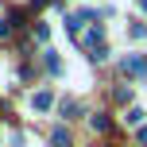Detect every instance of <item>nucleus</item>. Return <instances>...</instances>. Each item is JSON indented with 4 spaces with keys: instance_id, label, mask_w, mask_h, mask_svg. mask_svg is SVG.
Here are the masks:
<instances>
[{
    "instance_id": "f257e3e1",
    "label": "nucleus",
    "mask_w": 147,
    "mask_h": 147,
    "mask_svg": "<svg viewBox=\"0 0 147 147\" xmlns=\"http://www.w3.org/2000/svg\"><path fill=\"white\" fill-rule=\"evenodd\" d=\"M31 105H35V112H47V109H51V93H39Z\"/></svg>"
}]
</instances>
